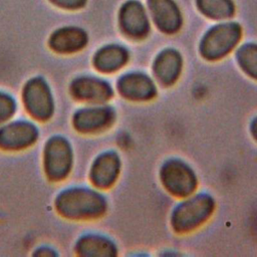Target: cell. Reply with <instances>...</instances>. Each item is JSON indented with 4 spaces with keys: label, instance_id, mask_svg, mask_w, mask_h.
Instances as JSON below:
<instances>
[{
    "label": "cell",
    "instance_id": "cell-16",
    "mask_svg": "<svg viewBox=\"0 0 257 257\" xmlns=\"http://www.w3.org/2000/svg\"><path fill=\"white\" fill-rule=\"evenodd\" d=\"M110 119L111 113L109 110L93 108L79 112L75 117V124L81 131L91 132L107 125Z\"/></svg>",
    "mask_w": 257,
    "mask_h": 257
},
{
    "label": "cell",
    "instance_id": "cell-9",
    "mask_svg": "<svg viewBox=\"0 0 257 257\" xmlns=\"http://www.w3.org/2000/svg\"><path fill=\"white\" fill-rule=\"evenodd\" d=\"M119 90L128 98L142 100L154 95L155 86L147 76L140 73H131L119 81Z\"/></svg>",
    "mask_w": 257,
    "mask_h": 257
},
{
    "label": "cell",
    "instance_id": "cell-7",
    "mask_svg": "<svg viewBox=\"0 0 257 257\" xmlns=\"http://www.w3.org/2000/svg\"><path fill=\"white\" fill-rule=\"evenodd\" d=\"M70 164V154L67 145L61 140L52 141L46 154V167L49 175L60 178L66 174Z\"/></svg>",
    "mask_w": 257,
    "mask_h": 257
},
{
    "label": "cell",
    "instance_id": "cell-5",
    "mask_svg": "<svg viewBox=\"0 0 257 257\" xmlns=\"http://www.w3.org/2000/svg\"><path fill=\"white\" fill-rule=\"evenodd\" d=\"M119 22L122 30L134 38H142L149 31L146 11L138 1H128L122 6Z\"/></svg>",
    "mask_w": 257,
    "mask_h": 257
},
{
    "label": "cell",
    "instance_id": "cell-18",
    "mask_svg": "<svg viewBox=\"0 0 257 257\" xmlns=\"http://www.w3.org/2000/svg\"><path fill=\"white\" fill-rule=\"evenodd\" d=\"M79 250L83 255L90 256H108L114 254L113 247L108 241L96 237H89L82 240Z\"/></svg>",
    "mask_w": 257,
    "mask_h": 257
},
{
    "label": "cell",
    "instance_id": "cell-22",
    "mask_svg": "<svg viewBox=\"0 0 257 257\" xmlns=\"http://www.w3.org/2000/svg\"><path fill=\"white\" fill-rule=\"evenodd\" d=\"M252 133H253L254 137L257 139V119L253 122V125H252Z\"/></svg>",
    "mask_w": 257,
    "mask_h": 257
},
{
    "label": "cell",
    "instance_id": "cell-19",
    "mask_svg": "<svg viewBox=\"0 0 257 257\" xmlns=\"http://www.w3.org/2000/svg\"><path fill=\"white\" fill-rule=\"evenodd\" d=\"M238 61L248 74L257 78V45L243 46L238 52Z\"/></svg>",
    "mask_w": 257,
    "mask_h": 257
},
{
    "label": "cell",
    "instance_id": "cell-13",
    "mask_svg": "<svg viewBox=\"0 0 257 257\" xmlns=\"http://www.w3.org/2000/svg\"><path fill=\"white\" fill-rule=\"evenodd\" d=\"M34 130L25 123L11 124L0 132V143L7 148H20L34 139Z\"/></svg>",
    "mask_w": 257,
    "mask_h": 257
},
{
    "label": "cell",
    "instance_id": "cell-2",
    "mask_svg": "<svg viewBox=\"0 0 257 257\" xmlns=\"http://www.w3.org/2000/svg\"><path fill=\"white\" fill-rule=\"evenodd\" d=\"M213 209L212 200L205 195L192 198L181 204L174 213L173 224L178 231H189L211 214Z\"/></svg>",
    "mask_w": 257,
    "mask_h": 257
},
{
    "label": "cell",
    "instance_id": "cell-12",
    "mask_svg": "<svg viewBox=\"0 0 257 257\" xmlns=\"http://www.w3.org/2000/svg\"><path fill=\"white\" fill-rule=\"evenodd\" d=\"M118 171V160L113 154L101 156L92 169V180L99 187L109 186L115 179Z\"/></svg>",
    "mask_w": 257,
    "mask_h": 257
},
{
    "label": "cell",
    "instance_id": "cell-3",
    "mask_svg": "<svg viewBox=\"0 0 257 257\" xmlns=\"http://www.w3.org/2000/svg\"><path fill=\"white\" fill-rule=\"evenodd\" d=\"M60 211L71 217H90L100 214L104 203L100 196L88 191H73L59 200Z\"/></svg>",
    "mask_w": 257,
    "mask_h": 257
},
{
    "label": "cell",
    "instance_id": "cell-20",
    "mask_svg": "<svg viewBox=\"0 0 257 257\" xmlns=\"http://www.w3.org/2000/svg\"><path fill=\"white\" fill-rule=\"evenodd\" d=\"M13 110V102L6 96L0 95V120L6 118Z\"/></svg>",
    "mask_w": 257,
    "mask_h": 257
},
{
    "label": "cell",
    "instance_id": "cell-17",
    "mask_svg": "<svg viewBox=\"0 0 257 257\" xmlns=\"http://www.w3.org/2000/svg\"><path fill=\"white\" fill-rule=\"evenodd\" d=\"M197 5L206 16L213 19H224L234 12L231 0H197Z\"/></svg>",
    "mask_w": 257,
    "mask_h": 257
},
{
    "label": "cell",
    "instance_id": "cell-15",
    "mask_svg": "<svg viewBox=\"0 0 257 257\" xmlns=\"http://www.w3.org/2000/svg\"><path fill=\"white\" fill-rule=\"evenodd\" d=\"M127 58L124 49L118 46H107L102 48L95 55V66L105 72H110L121 67Z\"/></svg>",
    "mask_w": 257,
    "mask_h": 257
},
{
    "label": "cell",
    "instance_id": "cell-10",
    "mask_svg": "<svg viewBox=\"0 0 257 257\" xmlns=\"http://www.w3.org/2000/svg\"><path fill=\"white\" fill-rule=\"evenodd\" d=\"M181 70V57L175 50L168 49L162 52L156 59L155 73L158 79L170 84L176 80Z\"/></svg>",
    "mask_w": 257,
    "mask_h": 257
},
{
    "label": "cell",
    "instance_id": "cell-11",
    "mask_svg": "<svg viewBox=\"0 0 257 257\" xmlns=\"http://www.w3.org/2000/svg\"><path fill=\"white\" fill-rule=\"evenodd\" d=\"M86 42L83 31L77 28H63L56 31L51 39L52 48L60 52H72L81 48Z\"/></svg>",
    "mask_w": 257,
    "mask_h": 257
},
{
    "label": "cell",
    "instance_id": "cell-21",
    "mask_svg": "<svg viewBox=\"0 0 257 257\" xmlns=\"http://www.w3.org/2000/svg\"><path fill=\"white\" fill-rule=\"evenodd\" d=\"M53 3H55L56 5L63 7V8H69V9H73V8H79L81 7L85 0H51Z\"/></svg>",
    "mask_w": 257,
    "mask_h": 257
},
{
    "label": "cell",
    "instance_id": "cell-1",
    "mask_svg": "<svg viewBox=\"0 0 257 257\" xmlns=\"http://www.w3.org/2000/svg\"><path fill=\"white\" fill-rule=\"evenodd\" d=\"M240 35V27L235 23L217 25L205 35L201 43V52L209 59L220 58L237 44Z\"/></svg>",
    "mask_w": 257,
    "mask_h": 257
},
{
    "label": "cell",
    "instance_id": "cell-6",
    "mask_svg": "<svg viewBox=\"0 0 257 257\" xmlns=\"http://www.w3.org/2000/svg\"><path fill=\"white\" fill-rule=\"evenodd\" d=\"M149 6L156 25L167 33L177 31L181 26V13L173 0H149Z\"/></svg>",
    "mask_w": 257,
    "mask_h": 257
},
{
    "label": "cell",
    "instance_id": "cell-4",
    "mask_svg": "<svg viewBox=\"0 0 257 257\" xmlns=\"http://www.w3.org/2000/svg\"><path fill=\"white\" fill-rule=\"evenodd\" d=\"M162 179L167 189L178 196L189 195L196 186V179L191 170L178 161L166 164Z\"/></svg>",
    "mask_w": 257,
    "mask_h": 257
},
{
    "label": "cell",
    "instance_id": "cell-14",
    "mask_svg": "<svg viewBox=\"0 0 257 257\" xmlns=\"http://www.w3.org/2000/svg\"><path fill=\"white\" fill-rule=\"evenodd\" d=\"M74 93L83 99L101 101L109 97V86L97 79H80L73 85Z\"/></svg>",
    "mask_w": 257,
    "mask_h": 257
},
{
    "label": "cell",
    "instance_id": "cell-8",
    "mask_svg": "<svg viewBox=\"0 0 257 257\" xmlns=\"http://www.w3.org/2000/svg\"><path fill=\"white\" fill-rule=\"evenodd\" d=\"M25 100L30 111L37 117H46L51 111V102L46 86L39 80L28 84L25 91Z\"/></svg>",
    "mask_w": 257,
    "mask_h": 257
}]
</instances>
